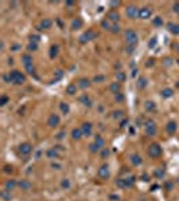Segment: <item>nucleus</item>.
<instances>
[{"instance_id":"obj_21","label":"nucleus","mask_w":179,"mask_h":201,"mask_svg":"<svg viewBox=\"0 0 179 201\" xmlns=\"http://www.w3.org/2000/svg\"><path fill=\"white\" fill-rule=\"evenodd\" d=\"M131 162L133 165H140L141 164V158L137 154H133V156H131Z\"/></svg>"},{"instance_id":"obj_18","label":"nucleus","mask_w":179,"mask_h":201,"mask_svg":"<svg viewBox=\"0 0 179 201\" xmlns=\"http://www.w3.org/2000/svg\"><path fill=\"white\" fill-rule=\"evenodd\" d=\"M77 91V86L74 83H70L68 87H66V94H69V95H73V94H75Z\"/></svg>"},{"instance_id":"obj_36","label":"nucleus","mask_w":179,"mask_h":201,"mask_svg":"<svg viewBox=\"0 0 179 201\" xmlns=\"http://www.w3.org/2000/svg\"><path fill=\"white\" fill-rule=\"evenodd\" d=\"M7 101H8V97L3 95V97H2V101H0V105H2V106H4V105L7 103Z\"/></svg>"},{"instance_id":"obj_17","label":"nucleus","mask_w":179,"mask_h":201,"mask_svg":"<svg viewBox=\"0 0 179 201\" xmlns=\"http://www.w3.org/2000/svg\"><path fill=\"white\" fill-rule=\"evenodd\" d=\"M50 27H51V20L50 19H43L42 23H40V26H39L40 30H47Z\"/></svg>"},{"instance_id":"obj_34","label":"nucleus","mask_w":179,"mask_h":201,"mask_svg":"<svg viewBox=\"0 0 179 201\" xmlns=\"http://www.w3.org/2000/svg\"><path fill=\"white\" fill-rule=\"evenodd\" d=\"M110 31H112V32H115V34L120 32V26H117V24H113V26H112V28H110Z\"/></svg>"},{"instance_id":"obj_26","label":"nucleus","mask_w":179,"mask_h":201,"mask_svg":"<svg viewBox=\"0 0 179 201\" xmlns=\"http://www.w3.org/2000/svg\"><path fill=\"white\" fill-rule=\"evenodd\" d=\"M162 95H163L164 98H170V97L172 95V90H171V89H164V90L162 91Z\"/></svg>"},{"instance_id":"obj_7","label":"nucleus","mask_w":179,"mask_h":201,"mask_svg":"<svg viewBox=\"0 0 179 201\" xmlns=\"http://www.w3.org/2000/svg\"><path fill=\"white\" fill-rule=\"evenodd\" d=\"M19 151L22 153V154H23V156H28L30 154V153L32 151V146L30 145V144H22L20 146H19Z\"/></svg>"},{"instance_id":"obj_6","label":"nucleus","mask_w":179,"mask_h":201,"mask_svg":"<svg viewBox=\"0 0 179 201\" xmlns=\"http://www.w3.org/2000/svg\"><path fill=\"white\" fill-rule=\"evenodd\" d=\"M97 176L100 177V178H108L109 177V166L106 164H104L103 166L97 170Z\"/></svg>"},{"instance_id":"obj_8","label":"nucleus","mask_w":179,"mask_h":201,"mask_svg":"<svg viewBox=\"0 0 179 201\" xmlns=\"http://www.w3.org/2000/svg\"><path fill=\"white\" fill-rule=\"evenodd\" d=\"M127 15H128L129 18H136V16H139V8L135 7V6L128 7V8H127Z\"/></svg>"},{"instance_id":"obj_14","label":"nucleus","mask_w":179,"mask_h":201,"mask_svg":"<svg viewBox=\"0 0 179 201\" xmlns=\"http://www.w3.org/2000/svg\"><path fill=\"white\" fill-rule=\"evenodd\" d=\"M82 135H84V133H82L81 127H80V129H74L73 132H71V137H73V139H80Z\"/></svg>"},{"instance_id":"obj_32","label":"nucleus","mask_w":179,"mask_h":201,"mask_svg":"<svg viewBox=\"0 0 179 201\" xmlns=\"http://www.w3.org/2000/svg\"><path fill=\"white\" fill-rule=\"evenodd\" d=\"M154 24H155V26H162V24H163L162 18H159V16H158V18H155V19H154Z\"/></svg>"},{"instance_id":"obj_1","label":"nucleus","mask_w":179,"mask_h":201,"mask_svg":"<svg viewBox=\"0 0 179 201\" xmlns=\"http://www.w3.org/2000/svg\"><path fill=\"white\" fill-rule=\"evenodd\" d=\"M24 80H26V77L20 71H18V70H14V71L9 73V82H12V83L22 85V83H24Z\"/></svg>"},{"instance_id":"obj_5","label":"nucleus","mask_w":179,"mask_h":201,"mask_svg":"<svg viewBox=\"0 0 179 201\" xmlns=\"http://www.w3.org/2000/svg\"><path fill=\"white\" fill-rule=\"evenodd\" d=\"M152 15V9L150 7H143L139 9V18L140 19H148Z\"/></svg>"},{"instance_id":"obj_44","label":"nucleus","mask_w":179,"mask_h":201,"mask_svg":"<svg viewBox=\"0 0 179 201\" xmlns=\"http://www.w3.org/2000/svg\"><path fill=\"white\" fill-rule=\"evenodd\" d=\"M171 47H174V48H178V52H179V44H176V43H174Z\"/></svg>"},{"instance_id":"obj_45","label":"nucleus","mask_w":179,"mask_h":201,"mask_svg":"<svg viewBox=\"0 0 179 201\" xmlns=\"http://www.w3.org/2000/svg\"><path fill=\"white\" fill-rule=\"evenodd\" d=\"M116 99H117V101H122L124 98H122V95H117V97H116Z\"/></svg>"},{"instance_id":"obj_27","label":"nucleus","mask_w":179,"mask_h":201,"mask_svg":"<svg viewBox=\"0 0 179 201\" xmlns=\"http://www.w3.org/2000/svg\"><path fill=\"white\" fill-rule=\"evenodd\" d=\"M57 54H58V46H53L50 48V56L54 58V56H57Z\"/></svg>"},{"instance_id":"obj_20","label":"nucleus","mask_w":179,"mask_h":201,"mask_svg":"<svg viewBox=\"0 0 179 201\" xmlns=\"http://www.w3.org/2000/svg\"><path fill=\"white\" fill-rule=\"evenodd\" d=\"M47 157L49 158H58V153H57V149L53 148L47 151Z\"/></svg>"},{"instance_id":"obj_40","label":"nucleus","mask_w":179,"mask_h":201,"mask_svg":"<svg viewBox=\"0 0 179 201\" xmlns=\"http://www.w3.org/2000/svg\"><path fill=\"white\" fill-rule=\"evenodd\" d=\"M174 11H175V12H179V3L174 4Z\"/></svg>"},{"instance_id":"obj_41","label":"nucleus","mask_w":179,"mask_h":201,"mask_svg":"<svg viewBox=\"0 0 179 201\" xmlns=\"http://www.w3.org/2000/svg\"><path fill=\"white\" fill-rule=\"evenodd\" d=\"M109 154V150L108 149H104V151H103V157H106Z\"/></svg>"},{"instance_id":"obj_23","label":"nucleus","mask_w":179,"mask_h":201,"mask_svg":"<svg viewBox=\"0 0 179 201\" xmlns=\"http://www.w3.org/2000/svg\"><path fill=\"white\" fill-rule=\"evenodd\" d=\"M109 90L112 91V93H116V94H119V90H120V85L119 83H112L110 86H109Z\"/></svg>"},{"instance_id":"obj_25","label":"nucleus","mask_w":179,"mask_h":201,"mask_svg":"<svg viewBox=\"0 0 179 201\" xmlns=\"http://www.w3.org/2000/svg\"><path fill=\"white\" fill-rule=\"evenodd\" d=\"M167 130H168L170 134L175 133V130H176V123H175V122H170V123H168V127H167Z\"/></svg>"},{"instance_id":"obj_39","label":"nucleus","mask_w":179,"mask_h":201,"mask_svg":"<svg viewBox=\"0 0 179 201\" xmlns=\"http://www.w3.org/2000/svg\"><path fill=\"white\" fill-rule=\"evenodd\" d=\"M28 48H30V50H37V43H31Z\"/></svg>"},{"instance_id":"obj_19","label":"nucleus","mask_w":179,"mask_h":201,"mask_svg":"<svg viewBox=\"0 0 179 201\" xmlns=\"http://www.w3.org/2000/svg\"><path fill=\"white\" fill-rule=\"evenodd\" d=\"M16 186V181L15 180H9L6 182V191H11V189H14Z\"/></svg>"},{"instance_id":"obj_2","label":"nucleus","mask_w":179,"mask_h":201,"mask_svg":"<svg viewBox=\"0 0 179 201\" xmlns=\"http://www.w3.org/2000/svg\"><path fill=\"white\" fill-rule=\"evenodd\" d=\"M96 36H97V34L93 30H86V32H84L81 36H80V42L81 43H86L89 40H93Z\"/></svg>"},{"instance_id":"obj_43","label":"nucleus","mask_w":179,"mask_h":201,"mask_svg":"<svg viewBox=\"0 0 179 201\" xmlns=\"http://www.w3.org/2000/svg\"><path fill=\"white\" fill-rule=\"evenodd\" d=\"M63 135H65V132H62V133H59V134L57 135V138H63Z\"/></svg>"},{"instance_id":"obj_33","label":"nucleus","mask_w":179,"mask_h":201,"mask_svg":"<svg viewBox=\"0 0 179 201\" xmlns=\"http://www.w3.org/2000/svg\"><path fill=\"white\" fill-rule=\"evenodd\" d=\"M61 186L65 188V189H68V188L70 186V181H69V180H63V181L61 182Z\"/></svg>"},{"instance_id":"obj_38","label":"nucleus","mask_w":179,"mask_h":201,"mask_svg":"<svg viewBox=\"0 0 179 201\" xmlns=\"http://www.w3.org/2000/svg\"><path fill=\"white\" fill-rule=\"evenodd\" d=\"M94 80H96V82H101V80H104V77H103V75H98V77L94 78Z\"/></svg>"},{"instance_id":"obj_31","label":"nucleus","mask_w":179,"mask_h":201,"mask_svg":"<svg viewBox=\"0 0 179 201\" xmlns=\"http://www.w3.org/2000/svg\"><path fill=\"white\" fill-rule=\"evenodd\" d=\"M81 101L86 105V106H90V99H89V97H86V95H82L81 97Z\"/></svg>"},{"instance_id":"obj_16","label":"nucleus","mask_w":179,"mask_h":201,"mask_svg":"<svg viewBox=\"0 0 179 201\" xmlns=\"http://www.w3.org/2000/svg\"><path fill=\"white\" fill-rule=\"evenodd\" d=\"M89 85H90V82H89V79H86V78H81L80 80H78V87L80 89H86Z\"/></svg>"},{"instance_id":"obj_29","label":"nucleus","mask_w":179,"mask_h":201,"mask_svg":"<svg viewBox=\"0 0 179 201\" xmlns=\"http://www.w3.org/2000/svg\"><path fill=\"white\" fill-rule=\"evenodd\" d=\"M19 186H20V188H23V189H26V191H27V189H30V188H31V184H30L28 181H26V180H24V181H22V182L19 184Z\"/></svg>"},{"instance_id":"obj_28","label":"nucleus","mask_w":179,"mask_h":201,"mask_svg":"<svg viewBox=\"0 0 179 201\" xmlns=\"http://www.w3.org/2000/svg\"><path fill=\"white\" fill-rule=\"evenodd\" d=\"M101 26L105 28V30H110L112 28V24H110V21L108 20V19H105V20H103V23H101Z\"/></svg>"},{"instance_id":"obj_15","label":"nucleus","mask_w":179,"mask_h":201,"mask_svg":"<svg viewBox=\"0 0 179 201\" xmlns=\"http://www.w3.org/2000/svg\"><path fill=\"white\" fill-rule=\"evenodd\" d=\"M155 133H156L155 123H154V122H148V123H147V134H148V135H150V134H151V135H154Z\"/></svg>"},{"instance_id":"obj_13","label":"nucleus","mask_w":179,"mask_h":201,"mask_svg":"<svg viewBox=\"0 0 179 201\" xmlns=\"http://www.w3.org/2000/svg\"><path fill=\"white\" fill-rule=\"evenodd\" d=\"M168 31L171 32V34H175V35H178L179 34V24H175V23H168Z\"/></svg>"},{"instance_id":"obj_11","label":"nucleus","mask_w":179,"mask_h":201,"mask_svg":"<svg viewBox=\"0 0 179 201\" xmlns=\"http://www.w3.org/2000/svg\"><path fill=\"white\" fill-rule=\"evenodd\" d=\"M81 130H82V133H84V135H90L92 134V123H84L82 125V127H81Z\"/></svg>"},{"instance_id":"obj_30","label":"nucleus","mask_w":179,"mask_h":201,"mask_svg":"<svg viewBox=\"0 0 179 201\" xmlns=\"http://www.w3.org/2000/svg\"><path fill=\"white\" fill-rule=\"evenodd\" d=\"M61 110H62L63 113H68V111H69V105L65 103V102H62V103H61Z\"/></svg>"},{"instance_id":"obj_3","label":"nucleus","mask_w":179,"mask_h":201,"mask_svg":"<svg viewBox=\"0 0 179 201\" xmlns=\"http://www.w3.org/2000/svg\"><path fill=\"white\" fill-rule=\"evenodd\" d=\"M148 154H150L151 157H154V158L159 157V156L162 154V148H160L158 144H152V145L150 146V149H148Z\"/></svg>"},{"instance_id":"obj_22","label":"nucleus","mask_w":179,"mask_h":201,"mask_svg":"<svg viewBox=\"0 0 179 201\" xmlns=\"http://www.w3.org/2000/svg\"><path fill=\"white\" fill-rule=\"evenodd\" d=\"M94 144H96V145H97L100 149H101V148H104V144H105V142H104V139H103L101 137L97 135V137H96V139H94Z\"/></svg>"},{"instance_id":"obj_12","label":"nucleus","mask_w":179,"mask_h":201,"mask_svg":"<svg viewBox=\"0 0 179 201\" xmlns=\"http://www.w3.org/2000/svg\"><path fill=\"white\" fill-rule=\"evenodd\" d=\"M22 62H23L24 67H27V66L32 64V58H31V55H28V54L22 55Z\"/></svg>"},{"instance_id":"obj_46","label":"nucleus","mask_w":179,"mask_h":201,"mask_svg":"<svg viewBox=\"0 0 179 201\" xmlns=\"http://www.w3.org/2000/svg\"><path fill=\"white\" fill-rule=\"evenodd\" d=\"M178 87H179V82H178Z\"/></svg>"},{"instance_id":"obj_4","label":"nucleus","mask_w":179,"mask_h":201,"mask_svg":"<svg viewBox=\"0 0 179 201\" xmlns=\"http://www.w3.org/2000/svg\"><path fill=\"white\" fill-rule=\"evenodd\" d=\"M125 39L129 44H135L137 42V34L133 30H127L125 31Z\"/></svg>"},{"instance_id":"obj_24","label":"nucleus","mask_w":179,"mask_h":201,"mask_svg":"<svg viewBox=\"0 0 179 201\" xmlns=\"http://www.w3.org/2000/svg\"><path fill=\"white\" fill-rule=\"evenodd\" d=\"M81 26H82V20L75 19V20L73 21V24H71V28H73V30H77V28H80Z\"/></svg>"},{"instance_id":"obj_42","label":"nucleus","mask_w":179,"mask_h":201,"mask_svg":"<svg viewBox=\"0 0 179 201\" xmlns=\"http://www.w3.org/2000/svg\"><path fill=\"white\" fill-rule=\"evenodd\" d=\"M51 166H53V168H57V169H59V168H61V165H58V164H53Z\"/></svg>"},{"instance_id":"obj_35","label":"nucleus","mask_w":179,"mask_h":201,"mask_svg":"<svg viewBox=\"0 0 179 201\" xmlns=\"http://www.w3.org/2000/svg\"><path fill=\"white\" fill-rule=\"evenodd\" d=\"M7 192H8V191H3V193H2V197H3V198H6V200L11 198V194H8Z\"/></svg>"},{"instance_id":"obj_37","label":"nucleus","mask_w":179,"mask_h":201,"mask_svg":"<svg viewBox=\"0 0 179 201\" xmlns=\"http://www.w3.org/2000/svg\"><path fill=\"white\" fill-rule=\"evenodd\" d=\"M117 79H119L120 82H122V80L125 79V75L122 74V73H119V74H117Z\"/></svg>"},{"instance_id":"obj_10","label":"nucleus","mask_w":179,"mask_h":201,"mask_svg":"<svg viewBox=\"0 0 179 201\" xmlns=\"http://www.w3.org/2000/svg\"><path fill=\"white\" fill-rule=\"evenodd\" d=\"M106 19L108 20H112V21H119L120 20V14L119 12H116V11H110V12H108V15H106Z\"/></svg>"},{"instance_id":"obj_9","label":"nucleus","mask_w":179,"mask_h":201,"mask_svg":"<svg viewBox=\"0 0 179 201\" xmlns=\"http://www.w3.org/2000/svg\"><path fill=\"white\" fill-rule=\"evenodd\" d=\"M47 123H49V126H51V127L58 126V125H59V117H58V115H55V114L50 115V117H49Z\"/></svg>"}]
</instances>
